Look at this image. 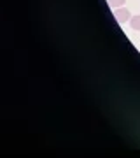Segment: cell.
<instances>
[{
  "label": "cell",
  "instance_id": "obj_1",
  "mask_svg": "<svg viewBox=\"0 0 140 158\" xmlns=\"http://www.w3.org/2000/svg\"><path fill=\"white\" fill-rule=\"evenodd\" d=\"M114 18L118 19V23L124 25L126 21H130V18H131V12H130L126 7H116V9H114Z\"/></svg>",
  "mask_w": 140,
  "mask_h": 158
},
{
  "label": "cell",
  "instance_id": "obj_2",
  "mask_svg": "<svg viewBox=\"0 0 140 158\" xmlns=\"http://www.w3.org/2000/svg\"><path fill=\"white\" fill-rule=\"evenodd\" d=\"M128 23H130V28L138 32V30H140V14H137V16H131Z\"/></svg>",
  "mask_w": 140,
  "mask_h": 158
},
{
  "label": "cell",
  "instance_id": "obj_3",
  "mask_svg": "<svg viewBox=\"0 0 140 158\" xmlns=\"http://www.w3.org/2000/svg\"><path fill=\"white\" fill-rule=\"evenodd\" d=\"M107 2H109V6H110L112 9H116V7H123L126 0H107Z\"/></svg>",
  "mask_w": 140,
  "mask_h": 158
}]
</instances>
